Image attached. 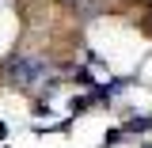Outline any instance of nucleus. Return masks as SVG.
Wrapping results in <instances>:
<instances>
[{"mask_svg":"<svg viewBox=\"0 0 152 148\" xmlns=\"http://www.w3.org/2000/svg\"><path fill=\"white\" fill-rule=\"evenodd\" d=\"M46 61H38V57H12L8 61V76L15 80V84H23V87H34V84H42L46 80Z\"/></svg>","mask_w":152,"mask_h":148,"instance_id":"nucleus-1","label":"nucleus"},{"mask_svg":"<svg viewBox=\"0 0 152 148\" xmlns=\"http://www.w3.org/2000/svg\"><path fill=\"white\" fill-rule=\"evenodd\" d=\"M148 125H152L148 118H129V122H126V129H129V133H145Z\"/></svg>","mask_w":152,"mask_h":148,"instance_id":"nucleus-2","label":"nucleus"},{"mask_svg":"<svg viewBox=\"0 0 152 148\" xmlns=\"http://www.w3.org/2000/svg\"><path fill=\"white\" fill-rule=\"evenodd\" d=\"M69 4H76V0H69Z\"/></svg>","mask_w":152,"mask_h":148,"instance_id":"nucleus-3","label":"nucleus"}]
</instances>
